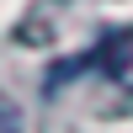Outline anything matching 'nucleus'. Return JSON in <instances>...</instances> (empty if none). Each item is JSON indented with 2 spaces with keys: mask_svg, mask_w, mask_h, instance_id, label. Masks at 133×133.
Instances as JSON below:
<instances>
[{
  "mask_svg": "<svg viewBox=\"0 0 133 133\" xmlns=\"http://www.w3.org/2000/svg\"><path fill=\"white\" fill-rule=\"evenodd\" d=\"M5 133H21V117H16V101H5Z\"/></svg>",
  "mask_w": 133,
  "mask_h": 133,
  "instance_id": "obj_2",
  "label": "nucleus"
},
{
  "mask_svg": "<svg viewBox=\"0 0 133 133\" xmlns=\"http://www.w3.org/2000/svg\"><path fill=\"white\" fill-rule=\"evenodd\" d=\"M91 69H101L112 85L133 91V27H117V32H107V37L96 43V53H91Z\"/></svg>",
  "mask_w": 133,
  "mask_h": 133,
  "instance_id": "obj_1",
  "label": "nucleus"
}]
</instances>
